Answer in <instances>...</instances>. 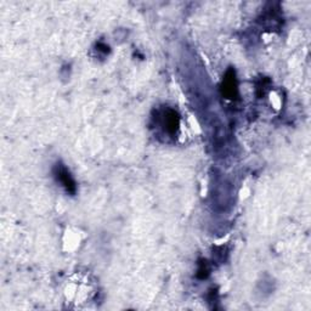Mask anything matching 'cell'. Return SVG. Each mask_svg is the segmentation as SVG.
<instances>
[{"label": "cell", "mask_w": 311, "mask_h": 311, "mask_svg": "<svg viewBox=\"0 0 311 311\" xmlns=\"http://www.w3.org/2000/svg\"><path fill=\"white\" fill-rule=\"evenodd\" d=\"M54 171H55V175H56L57 180L62 184V186L67 190V192H70V193L72 194L75 193L77 186H75L74 180H73V178L71 176L70 171L67 170V168H66L65 166H62V164H56Z\"/></svg>", "instance_id": "cell-1"}, {"label": "cell", "mask_w": 311, "mask_h": 311, "mask_svg": "<svg viewBox=\"0 0 311 311\" xmlns=\"http://www.w3.org/2000/svg\"><path fill=\"white\" fill-rule=\"evenodd\" d=\"M179 122H180V120H179V116L175 111H167L166 115H164L163 117V125L164 129L167 130V133L171 134V135L175 134L176 130L179 129Z\"/></svg>", "instance_id": "cell-2"}, {"label": "cell", "mask_w": 311, "mask_h": 311, "mask_svg": "<svg viewBox=\"0 0 311 311\" xmlns=\"http://www.w3.org/2000/svg\"><path fill=\"white\" fill-rule=\"evenodd\" d=\"M222 90H224V94L227 96V98H234V96L237 94L236 79H235V73L232 71L227 73L224 80V85H222Z\"/></svg>", "instance_id": "cell-3"}, {"label": "cell", "mask_w": 311, "mask_h": 311, "mask_svg": "<svg viewBox=\"0 0 311 311\" xmlns=\"http://www.w3.org/2000/svg\"><path fill=\"white\" fill-rule=\"evenodd\" d=\"M208 275H209V267H208V264H207V262L204 260V262L199 263L198 271H197V276H198L199 279H206Z\"/></svg>", "instance_id": "cell-4"}]
</instances>
